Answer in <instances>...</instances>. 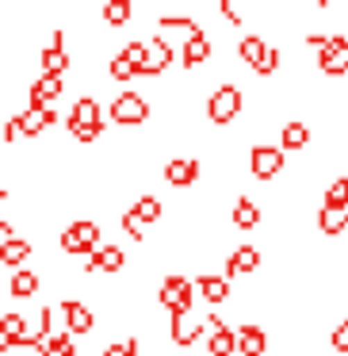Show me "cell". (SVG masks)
Instances as JSON below:
<instances>
[{"label": "cell", "mask_w": 348, "mask_h": 356, "mask_svg": "<svg viewBox=\"0 0 348 356\" xmlns=\"http://www.w3.org/2000/svg\"><path fill=\"white\" fill-rule=\"evenodd\" d=\"M100 104L92 100V96H81L77 104H73V111H69V131H73V138L77 142H92V138H100Z\"/></svg>", "instance_id": "obj_1"}, {"label": "cell", "mask_w": 348, "mask_h": 356, "mask_svg": "<svg viewBox=\"0 0 348 356\" xmlns=\"http://www.w3.org/2000/svg\"><path fill=\"white\" fill-rule=\"evenodd\" d=\"M157 299H161V307L172 310V318H176V314H192V280H184V276L161 280Z\"/></svg>", "instance_id": "obj_2"}, {"label": "cell", "mask_w": 348, "mask_h": 356, "mask_svg": "<svg viewBox=\"0 0 348 356\" xmlns=\"http://www.w3.org/2000/svg\"><path fill=\"white\" fill-rule=\"evenodd\" d=\"M238 111H241V92L233 85H218L215 92H210V100H207L210 123H230Z\"/></svg>", "instance_id": "obj_3"}, {"label": "cell", "mask_w": 348, "mask_h": 356, "mask_svg": "<svg viewBox=\"0 0 348 356\" xmlns=\"http://www.w3.org/2000/svg\"><path fill=\"white\" fill-rule=\"evenodd\" d=\"M146 115H149V104L142 100L138 92H119L115 104H111V119H115V123H123V127L146 123Z\"/></svg>", "instance_id": "obj_4"}, {"label": "cell", "mask_w": 348, "mask_h": 356, "mask_svg": "<svg viewBox=\"0 0 348 356\" xmlns=\"http://www.w3.org/2000/svg\"><path fill=\"white\" fill-rule=\"evenodd\" d=\"M142 70H146V42H126L115 54V62H111V77L115 81H126Z\"/></svg>", "instance_id": "obj_5"}, {"label": "cell", "mask_w": 348, "mask_h": 356, "mask_svg": "<svg viewBox=\"0 0 348 356\" xmlns=\"http://www.w3.org/2000/svg\"><path fill=\"white\" fill-rule=\"evenodd\" d=\"M249 169H253V177L272 180L279 169H283V149L279 146H253V154H249Z\"/></svg>", "instance_id": "obj_6"}, {"label": "cell", "mask_w": 348, "mask_h": 356, "mask_svg": "<svg viewBox=\"0 0 348 356\" xmlns=\"http://www.w3.org/2000/svg\"><path fill=\"white\" fill-rule=\"evenodd\" d=\"M317 65H322V73H329V77H337V73H348V39L333 35L329 47L317 54Z\"/></svg>", "instance_id": "obj_7"}, {"label": "cell", "mask_w": 348, "mask_h": 356, "mask_svg": "<svg viewBox=\"0 0 348 356\" xmlns=\"http://www.w3.org/2000/svg\"><path fill=\"white\" fill-rule=\"evenodd\" d=\"M62 39H65V35L54 31V35H50V47L42 50V58H39V62H42V73H47V77H62V73L69 70V54H65Z\"/></svg>", "instance_id": "obj_8"}, {"label": "cell", "mask_w": 348, "mask_h": 356, "mask_svg": "<svg viewBox=\"0 0 348 356\" xmlns=\"http://www.w3.org/2000/svg\"><path fill=\"white\" fill-rule=\"evenodd\" d=\"M165 180L176 184V188L195 184V180H199V161H195V157H172V161L165 165Z\"/></svg>", "instance_id": "obj_9"}, {"label": "cell", "mask_w": 348, "mask_h": 356, "mask_svg": "<svg viewBox=\"0 0 348 356\" xmlns=\"http://www.w3.org/2000/svg\"><path fill=\"white\" fill-rule=\"evenodd\" d=\"M62 318H65V333H88L92 330V310L85 307V302H77V299H69V302H62Z\"/></svg>", "instance_id": "obj_10"}, {"label": "cell", "mask_w": 348, "mask_h": 356, "mask_svg": "<svg viewBox=\"0 0 348 356\" xmlns=\"http://www.w3.org/2000/svg\"><path fill=\"white\" fill-rule=\"evenodd\" d=\"M253 268H260V253H256L253 245H238L226 257V280L238 276V272H253Z\"/></svg>", "instance_id": "obj_11"}, {"label": "cell", "mask_w": 348, "mask_h": 356, "mask_svg": "<svg viewBox=\"0 0 348 356\" xmlns=\"http://www.w3.org/2000/svg\"><path fill=\"white\" fill-rule=\"evenodd\" d=\"M123 249L119 245H100L92 257H88V272H119L123 268Z\"/></svg>", "instance_id": "obj_12"}, {"label": "cell", "mask_w": 348, "mask_h": 356, "mask_svg": "<svg viewBox=\"0 0 348 356\" xmlns=\"http://www.w3.org/2000/svg\"><path fill=\"white\" fill-rule=\"evenodd\" d=\"M58 92H62V77L39 73V81L31 85V108H50V100H58Z\"/></svg>", "instance_id": "obj_13"}, {"label": "cell", "mask_w": 348, "mask_h": 356, "mask_svg": "<svg viewBox=\"0 0 348 356\" xmlns=\"http://www.w3.org/2000/svg\"><path fill=\"white\" fill-rule=\"evenodd\" d=\"M207 348H210V356H230L233 348H238V330H230V325H215Z\"/></svg>", "instance_id": "obj_14"}, {"label": "cell", "mask_w": 348, "mask_h": 356, "mask_svg": "<svg viewBox=\"0 0 348 356\" xmlns=\"http://www.w3.org/2000/svg\"><path fill=\"white\" fill-rule=\"evenodd\" d=\"M195 337H203V322H195L192 314L172 318V341H176V345H192Z\"/></svg>", "instance_id": "obj_15"}, {"label": "cell", "mask_w": 348, "mask_h": 356, "mask_svg": "<svg viewBox=\"0 0 348 356\" xmlns=\"http://www.w3.org/2000/svg\"><path fill=\"white\" fill-rule=\"evenodd\" d=\"M16 119H19V131H24V134H39L42 127L54 123V111H50V108H27V111H19Z\"/></svg>", "instance_id": "obj_16"}, {"label": "cell", "mask_w": 348, "mask_h": 356, "mask_svg": "<svg viewBox=\"0 0 348 356\" xmlns=\"http://www.w3.org/2000/svg\"><path fill=\"white\" fill-rule=\"evenodd\" d=\"M169 58H172V47L165 39L146 42V70H142V73H161L165 65H169Z\"/></svg>", "instance_id": "obj_17"}, {"label": "cell", "mask_w": 348, "mask_h": 356, "mask_svg": "<svg viewBox=\"0 0 348 356\" xmlns=\"http://www.w3.org/2000/svg\"><path fill=\"white\" fill-rule=\"evenodd\" d=\"M199 291H203V299H207L210 307H218V302L230 299V280H226V276H203L199 280Z\"/></svg>", "instance_id": "obj_18"}, {"label": "cell", "mask_w": 348, "mask_h": 356, "mask_svg": "<svg viewBox=\"0 0 348 356\" xmlns=\"http://www.w3.org/2000/svg\"><path fill=\"white\" fill-rule=\"evenodd\" d=\"M264 345H268V341H264V330H260V325H241V330H238V348H241L245 356H260Z\"/></svg>", "instance_id": "obj_19"}, {"label": "cell", "mask_w": 348, "mask_h": 356, "mask_svg": "<svg viewBox=\"0 0 348 356\" xmlns=\"http://www.w3.org/2000/svg\"><path fill=\"white\" fill-rule=\"evenodd\" d=\"M210 58V42H207V35H192V39L184 42V65L192 70V65H199V62H207Z\"/></svg>", "instance_id": "obj_20"}, {"label": "cell", "mask_w": 348, "mask_h": 356, "mask_svg": "<svg viewBox=\"0 0 348 356\" xmlns=\"http://www.w3.org/2000/svg\"><path fill=\"white\" fill-rule=\"evenodd\" d=\"M27 257H31V245H27L24 238H8L4 245H0V261L12 264V268H16V264H24Z\"/></svg>", "instance_id": "obj_21"}, {"label": "cell", "mask_w": 348, "mask_h": 356, "mask_svg": "<svg viewBox=\"0 0 348 356\" xmlns=\"http://www.w3.org/2000/svg\"><path fill=\"white\" fill-rule=\"evenodd\" d=\"M317 226H322L325 234H340L348 226V207H325L322 215H317Z\"/></svg>", "instance_id": "obj_22"}, {"label": "cell", "mask_w": 348, "mask_h": 356, "mask_svg": "<svg viewBox=\"0 0 348 356\" xmlns=\"http://www.w3.org/2000/svg\"><path fill=\"white\" fill-rule=\"evenodd\" d=\"M35 291H39V272L19 268L16 276H12V295H16V299H27V295H35Z\"/></svg>", "instance_id": "obj_23"}, {"label": "cell", "mask_w": 348, "mask_h": 356, "mask_svg": "<svg viewBox=\"0 0 348 356\" xmlns=\"http://www.w3.org/2000/svg\"><path fill=\"white\" fill-rule=\"evenodd\" d=\"M238 50H241V62H249L256 70V65H260V58H264V50H268V42H264L260 35H245Z\"/></svg>", "instance_id": "obj_24"}, {"label": "cell", "mask_w": 348, "mask_h": 356, "mask_svg": "<svg viewBox=\"0 0 348 356\" xmlns=\"http://www.w3.org/2000/svg\"><path fill=\"white\" fill-rule=\"evenodd\" d=\"M306 142H310L306 123H283V149H302Z\"/></svg>", "instance_id": "obj_25"}, {"label": "cell", "mask_w": 348, "mask_h": 356, "mask_svg": "<svg viewBox=\"0 0 348 356\" xmlns=\"http://www.w3.org/2000/svg\"><path fill=\"white\" fill-rule=\"evenodd\" d=\"M233 222H238L241 230L256 226V222H260V207H256L253 200H238V207H233Z\"/></svg>", "instance_id": "obj_26"}, {"label": "cell", "mask_w": 348, "mask_h": 356, "mask_svg": "<svg viewBox=\"0 0 348 356\" xmlns=\"http://www.w3.org/2000/svg\"><path fill=\"white\" fill-rule=\"evenodd\" d=\"M131 211L142 218V222H157V218H161V200H157V195H142Z\"/></svg>", "instance_id": "obj_27"}, {"label": "cell", "mask_w": 348, "mask_h": 356, "mask_svg": "<svg viewBox=\"0 0 348 356\" xmlns=\"http://www.w3.org/2000/svg\"><path fill=\"white\" fill-rule=\"evenodd\" d=\"M325 207H348V177H337L325 192Z\"/></svg>", "instance_id": "obj_28"}, {"label": "cell", "mask_w": 348, "mask_h": 356, "mask_svg": "<svg viewBox=\"0 0 348 356\" xmlns=\"http://www.w3.org/2000/svg\"><path fill=\"white\" fill-rule=\"evenodd\" d=\"M103 19L108 24H126L131 19V0H108L103 4Z\"/></svg>", "instance_id": "obj_29"}, {"label": "cell", "mask_w": 348, "mask_h": 356, "mask_svg": "<svg viewBox=\"0 0 348 356\" xmlns=\"http://www.w3.org/2000/svg\"><path fill=\"white\" fill-rule=\"evenodd\" d=\"M42 356H77V348H73L69 333H54V341L42 348Z\"/></svg>", "instance_id": "obj_30"}, {"label": "cell", "mask_w": 348, "mask_h": 356, "mask_svg": "<svg viewBox=\"0 0 348 356\" xmlns=\"http://www.w3.org/2000/svg\"><path fill=\"white\" fill-rule=\"evenodd\" d=\"M103 356H138V341L126 337V341H115V345L103 348Z\"/></svg>", "instance_id": "obj_31"}, {"label": "cell", "mask_w": 348, "mask_h": 356, "mask_svg": "<svg viewBox=\"0 0 348 356\" xmlns=\"http://www.w3.org/2000/svg\"><path fill=\"white\" fill-rule=\"evenodd\" d=\"M276 70H279V50L268 47V50H264V58H260V65H256V73H264V77H268V73H276Z\"/></svg>", "instance_id": "obj_32"}, {"label": "cell", "mask_w": 348, "mask_h": 356, "mask_svg": "<svg viewBox=\"0 0 348 356\" xmlns=\"http://www.w3.org/2000/svg\"><path fill=\"white\" fill-rule=\"evenodd\" d=\"M123 230L131 234L134 241H142V230H146V222H142V218L134 215V211H126V215H123Z\"/></svg>", "instance_id": "obj_33"}, {"label": "cell", "mask_w": 348, "mask_h": 356, "mask_svg": "<svg viewBox=\"0 0 348 356\" xmlns=\"http://www.w3.org/2000/svg\"><path fill=\"white\" fill-rule=\"evenodd\" d=\"M333 348H337V353H348V318L333 330Z\"/></svg>", "instance_id": "obj_34"}, {"label": "cell", "mask_w": 348, "mask_h": 356, "mask_svg": "<svg viewBox=\"0 0 348 356\" xmlns=\"http://www.w3.org/2000/svg\"><path fill=\"white\" fill-rule=\"evenodd\" d=\"M19 134H24V131H19V119H16V115H12V119H8V123H4V142H16V138H19Z\"/></svg>", "instance_id": "obj_35"}, {"label": "cell", "mask_w": 348, "mask_h": 356, "mask_svg": "<svg viewBox=\"0 0 348 356\" xmlns=\"http://www.w3.org/2000/svg\"><path fill=\"white\" fill-rule=\"evenodd\" d=\"M218 12H222L226 19H233V24H238V19H241V16H238V8H233L230 0H222V4H218Z\"/></svg>", "instance_id": "obj_36"}]
</instances>
